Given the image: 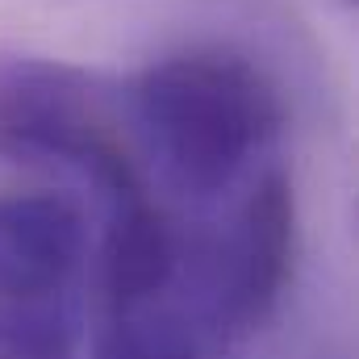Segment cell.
Masks as SVG:
<instances>
[{"label": "cell", "instance_id": "1", "mask_svg": "<svg viewBox=\"0 0 359 359\" xmlns=\"http://www.w3.org/2000/svg\"><path fill=\"white\" fill-rule=\"evenodd\" d=\"M142 163L192 205L230 201L284 130V96L247 55L196 46L142 67L126 96Z\"/></svg>", "mask_w": 359, "mask_h": 359}, {"label": "cell", "instance_id": "2", "mask_svg": "<svg viewBox=\"0 0 359 359\" xmlns=\"http://www.w3.org/2000/svg\"><path fill=\"white\" fill-rule=\"evenodd\" d=\"M0 159L84 180L104 205L151 188L109 92L84 67L42 55H0Z\"/></svg>", "mask_w": 359, "mask_h": 359}, {"label": "cell", "instance_id": "3", "mask_svg": "<svg viewBox=\"0 0 359 359\" xmlns=\"http://www.w3.org/2000/svg\"><path fill=\"white\" fill-rule=\"evenodd\" d=\"M297 255V196L280 168L247 180L226 217L184 234V268L196 318L213 334H251L288 288Z\"/></svg>", "mask_w": 359, "mask_h": 359}, {"label": "cell", "instance_id": "4", "mask_svg": "<svg viewBox=\"0 0 359 359\" xmlns=\"http://www.w3.org/2000/svg\"><path fill=\"white\" fill-rule=\"evenodd\" d=\"M88 259V226L59 192L0 196V305H55Z\"/></svg>", "mask_w": 359, "mask_h": 359}, {"label": "cell", "instance_id": "5", "mask_svg": "<svg viewBox=\"0 0 359 359\" xmlns=\"http://www.w3.org/2000/svg\"><path fill=\"white\" fill-rule=\"evenodd\" d=\"M180 268H184V230L155 201L151 188L104 205L100 284L113 313L155 309V301L180 284Z\"/></svg>", "mask_w": 359, "mask_h": 359}, {"label": "cell", "instance_id": "6", "mask_svg": "<svg viewBox=\"0 0 359 359\" xmlns=\"http://www.w3.org/2000/svg\"><path fill=\"white\" fill-rule=\"evenodd\" d=\"M96 359H209L201 347V330L184 326L172 313L138 309V313H113Z\"/></svg>", "mask_w": 359, "mask_h": 359}, {"label": "cell", "instance_id": "7", "mask_svg": "<svg viewBox=\"0 0 359 359\" xmlns=\"http://www.w3.org/2000/svg\"><path fill=\"white\" fill-rule=\"evenodd\" d=\"M0 359H76V326L55 305H0Z\"/></svg>", "mask_w": 359, "mask_h": 359}]
</instances>
